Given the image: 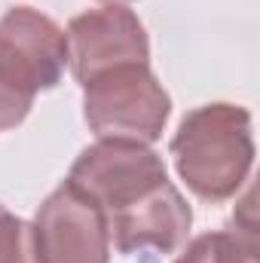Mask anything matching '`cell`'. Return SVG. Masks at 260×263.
Returning a JSON list of instances; mask_svg holds the SVG:
<instances>
[{
	"label": "cell",
	"mask_w": 260,
	"mask_h": 263,
	"mask_svg": "<svg viewBox=\"0 0 260 263\" xmlns=\"http://www.w3.org/2000/svg\"><path fill=\"white\" fill-rule=\"evenodd\" d=\"M172 114V98L150 65L114 67L83 86V117L98 141L153 144Z\"/></svg>",
	"instance_id": "2"
},
{
	"label": "cell",
	"mask_w": 260,
	"mask_h": 263,
	"mask_svg": "<svg viewBox=\"0 0 260 263\" xmlns=\"http://www.w3.org/2000/svg\"><path fill=\"white\" fill-rule=\"evenodd\" d=\"M31 230L37 263H110L104 211L70 181L40 202Z\"/></svg>",
	"instance_id": "4"
},
{
	"label": "cell",
	"mask_w": 260,
	"mask_h": 263,
	"mask_svg": "<svg viewBox=\"0 0 260 263\" xmlns=\"http://www.w3.org/2000/svg\"><path fill=\"white\" fill-rule=\"evenodd\" d=\"M31 104H34V98L15 92L9 83L0 80V132H9L18 123H25V117L31 114Z\"/></svg>",
	"instance_id": "10"
},
{
	"label": "cell",
	"mask_w": 260,
	"mask_h": 263,
	"mask_svg": "<svg viewBox=\"0 0 260 263\" xmlns=\"http://www.w3.org/2000/svg\"><path fill=\"white\" fill-rule=\"evenodd\" d=\"M110 242L120 254L135 257V254H172L187 242L193 211L181 190L165 181L147 196L132 202L126 208L114 211L104 217Z\"/></svg>",
	"instance_id": "7"
},
{
	"label": "cell",
	"mask_w": 260,
	"mask_h": 263,
	"mask_svg": "<svg viewBox=\"0 0 260 263\" xmlns=\"http://www.w3.org/2000/svg\"><path fill=\"white\" fill-rule=\"evenodd\" d=\"M169 150L193 196L227 202L245 187L254 165L251 114L227 101L202 104L181 120Z\"/></svg>",
	"instance_id": "1"
},
{
	"label": "cell",
	"mask_w": 260,
	"mask_h": 263,
	"mask_svg": "<svg viewBox=\"0 0 260 263\" xmlns=\"http://www.w3.org/2000/svg\"><path fill=\"white\" fill-rule=\"evenodd\" d=\"M67 67L80 86L126 65H150V40L141 18L123 3L86 9L67 22Z\"/></svg>",
	"instance_id": "6"
},
{
	"label": "cell",
	"mask_w": 260,
	"mask_h": 263,
	"mask_svg": "<svg viewBox=\"0 0 260 263\" xmlns=\"http://www.w3.org/2000/svg\"><path fill=\"white\" fill-rule=\"evenodd\" d=\"M67 67L65 31L34 6H12L0 18V80L34 98L55 89Z\"/></svg>",
	"instance_id": "5"
},
{
	"label": "cell",
	"mask_w": 260,
	"mask_h": 263,
	"mask_svg": "<svg viewBox=\"0 0 260 263\" xmlns=\"http://www.w3.org/2000/svg\"><path fill=\"white\" fill-rule=\"evenodd\" d=\"M0 263H37L31 223L15 217L6 205H0Z\"/></svg>",
	"instance_id": "9"
},
{
	"label": "cell",
	"mask_w": 260,
	"mask_h": 263,
	"mask_svg": "<svg viewBox=\"0 0 260 263\" xmlns=\"http://www.w3.org/2000/svg\"><path fill=\"white\" fill-rule=\"evenodd\" d=\"M67 181L83 190L107 217L165 184L169 172L162 156L153 153L147 144L98 141L73 159Z\"/></svg>",
	"instance_id": "3"
},
{
	"label": "cell",
	"mask_w": 260,
	"mask_h": 263,
	"mask_svg": "<svg viewBox=\"0 0 260 263\" xmlns=\"http://www.w3.org/2000/svg\"><path fill=\"white\" fill-rule=\"evenodd\" d=\"M175 263H257V223L254 211L242 223L233 214V230L202 233L178 254Z\"/></svg>",
	"instance_id": "8"
},
{
	"label": "cell",
	"mask_w": 260,
	"mask_h": 263,
	"mask_svg": "<svg viewBox=\"0 0 260 263\" xmlns=\"http://www.w3.org/2000/svg\"><path fill=\"white\" fill-rule=\"evenodd\" d=\"M104 3H132V0H104Z\"/></svg>",
	"instance_id": "11"
}]
</instances>
